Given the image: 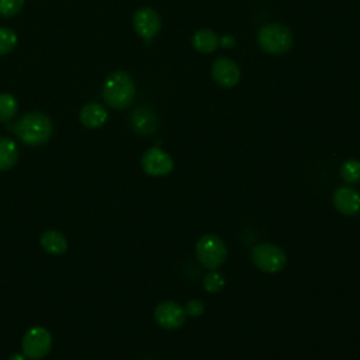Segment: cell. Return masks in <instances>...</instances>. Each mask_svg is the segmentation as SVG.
I'll list each match as a JSON object with an SVG mask.
<instances>
[{"label": "cell", "instance_id": "cell-1", "mask_svg": "<svg viewBox=\"0 0 360 360\" xmlns=\"http://www.w3.org/2000/svg\"><path fill=\"white\" fill-rule=\"evenodd\" d=\"M10 129L25 145L39 146L46 143L53 134V124L51 118L39 111L24 114Z\"/></svg>", "mask_w": 360, "mask_h": 360}, {"label": "cell", "instance_id": "cell-2", "mask_svg": "<svg viewBox=\"0 0 360 360\" xmlns=\"http://www.w3.org/2000/svg\"><path fill=\"white\" fill-rule=\"evenodd\" d=\"M104 101L112 108H127L135 98V83L132 77L124 72H112L103 84Z\"/></svg>", "mask_w": 360, "mask_h": 360}, {"label": "cell", "instance_id": "cell-3", "mask_svg": "<svg viewBox=\"0 0 360 360\" xmlns=\"http://www.w3.org/2000/svg\"><path fill=\"white\" fill-rule=\"evenodd\" d=\"M257 44L264 52L280 55L291 49L294 44V37L290 28H287L285 25L278 22H269L259 30Z\"/></svg>", "mask_w": 360, "mask_h": 360}, {"label": "cell", "instance_id": "cell-4", "mask_svg": "<svg viewBox=\"0 0 360 360\" xmlns=\"http://www.w3.org/2000/svg\"><path fill=\"white\" fill-rule=\"evenodd\" d=\"M195 256L204 267L208 270H217L225 263L228 257V248L219 236L207 233L197 240Z\"/></svg>", "mask_w": 360, "mask_h": 360}, {"label": "cell", "instance_id": "cell-5", "mask_svg": "<svg viewBox=\"0 0 360 360\" xmlns=\"http://www.w3.org/2000/svg\"><path fill=\"white\" fill-rule=\"evenodd\" d=\"M253 264L263 273L274 274L281 271L287 264V256L281 248L270 242H260L250 252Z\"/></svg>", "mask_w": 360, "mask_h": 360}, {"label": "cell", "instance_id": "cell-6", "mask_svg": "<svg viewBox=\"0 0 360 360\" xmlns=\"http://www.w3.org/2000/svg\"><path fill=\"white\" fill-rule=\"evenodd\" d=\"M52 346V338L48 329L42 326H34L28 329L21 340L22 353L31 360L44 359Z\"/></svg>", "mask_w": 360, "mask_h": 360}, {"label": "cell", "instance_id": "cell-7", "mask_svg": "<svg viewBox=\"0 0 360 360\" xmlns=\"http://www.w3.org/2000/svg\"><path fill=\"white\" fill-rule=\"evenodd\" d=\"M141 165H142L143 172L153 177L166 176L174 167V162H173L172 156L158 146L149 148L148 150L143 152Z\"/></svg>", "mask_w": 360, "mask_h": 360}, {"label": "cell", "instance_id": "cell-8", "mask_svg": "<svg viewBox=\"0 0 360 360\" xmlns=\"http://www.w3.org/2000/svg\"><path fill=\"white\" fill-rule=\"evenodd\" d=\"M134 28L141 38L145 39V44L149 45L150 41L156 37L160 30V17L150 7H142L134 14Z\"/></svg>", "mask_w": 360, "mask_h": 360}, {"label": "cell", "instance_id": "cell-9", "mask_svg": "<svg viewBox=\"0 0 360 360\" xmlns=\"http://www.w3.org/2000/svg\"><path fill=\"white\" fill-rule=\"evenodd\" d=\"M153 316L158 325L163 329H177L186 321L184 307L174 301H163L158 304Z\"/></svg>", "mask_w": 360, "mask_h": 360}, {"label": "cell", "instance_id": "cell-10", "mask_svg": "<svg viewBox=\"0 0 360 360\" xmlns=\"http://www.w3.org/2000/svg\"><path fill=\"white\" fill-rule=\"evenodd\" d=\"M211 75L217 84L221 87H232L239 82L240 70L239 66L229 58L221 56L214 60L211 66Z\"/></svg>", "mask_w": 360, "mask_h": 360}, {"label": "cell", "instance_id": "cell-11", "mask_svg": "<svg viewBox=\"0 0 360 360\" xmlns=\"http://www.w3.org/2000/svg\"><path fill=\"white\" fill-rule=\"evenodd\" d=\"M333 207L338 212L352 217L360 211V193L350 186L338 187L332 197Z\"/></svg>", "mask_w": 360, "mask_h": 360}, {"label": "cell", "instance_id": "cell-12", "mask_svg": "<svg viewBox=\"0 0 360 360\" xmlns=\"http://www.w3.org/2000/svg\"><path fill=\"white\" fill-rule=\"evenodd\" d=\"M129 124L131 128L135 134L142 135V136H148L152 135L156 128H158V118L153 112L152 108L142 105L138 107L136 110L132 111L131 118H129Z\"/></svg>", "mask_w": 360, "mask_h": 360}, {"label": "cell", "instance_id": "cell-13", "mask_svg": "<svg viewBox=\"0 0 360 360\" xmlns=\"http://www.w3.org/2000/svg\"><path fill=\"white\" fill-rule=\"evenodd\" d=\"M107 118H108L107 110L98 103H87L86 105H83L79 114L80 122L90 129L101 127L107 121Z\"/></svg>", "mask_w": 360, "mask_h": 360}, {"label": "cell", "instance_id": "cell-14", "mask_svg": "<svg viewBox=\"0 0 360 360\" xmlns=\"http://www.w3.org/2000/svg\"><path fill=\"white\" fill-rule=\"evenodd\" d=\"M41 246L49 255H63L68 250V240L56 229H48L41 235Z\"/></svg>", "mask_w": 360, "mask_h": 360}, {"label": "cell", "instance_id": "cell-15", "mask_svg": "<svg viewBox=\"0 0 360 360\" xmlns=\"http://www.w3.org/2000/svg\"><path fill=\"white\" fill-rule=\"evenodd\" d=\"M193 48L201 53H210L212 51H215L219 45V37L208 28L204 30H198L194 32L193 35Z\"/></svg>", "mask_w": 360, "mask_h": 360}, {"label": "cell", "instance_id": "cell-16", "mask_svg": "<svg viewBox=\"0 0 360 360\" xmlns=\"http://www.w3.org/2000/svg\"><path fill=\"white\" fill-rule=\"evenodd\" d=\"M18 160V148L11 138L0 136V170L6 172L15 166Z\"/></svg>", "mask_w": 360, "mask_h": 360}, {"label": "cell", "instance_id": "cell-17", "mask_svg": "<svg viewBox=\"0 0 360 360\" xmlns=\"http://www.w3.org/2000/svg\"><path fill=\"white\" fill-rule=\"evenodd\" d=\"M17 100L8 93H0V122H8L17 112Z\"/></svg>", "mask_w": 360, "mask_h": 360}, {"label": "cell", "instance_id": "cell-18", "mask_svg": "<svg viewBox=\"0 0 360 360\" xmlns=\"http://www.w3.org/2000/svg\"><path fill=\"white\" fill-rule=\"evenodd\" d=\"M340 177L349 184H356L360 181V160L349 159L340 166Z\"/></svg>", "mask_w": 360, "mask_h": 360}, {"label": "cell", "instance_id": "cell-19", "mask_svg": "<svg viewBox=\"0 0 360 360\" xmlns=\"http://www.w3.org/2000/svg\"><path fill=\"white\" fill-rule=\"evenodd\" d=\"M17 45V35L11 28L0 27V56L11 52Z\"/></svg>", "mask_w": 360, "mask_h": 360}, {"label": "cell", "instance_id": "cell-20", "mask_svg": "<svg viewBox=\"0 0 360 360\" xmlns=\"http://www.w3.org/2000/svg\"><path fill=\"white\" fill-rule=\"evenodd\" d=\"M225 278L217 270H211L204 276V288L208 292H218L224 288Z\"/></svg>", "mask_w": 360, "mask_h": 360}, {"label": "cell", "instance_id": "cell-21", "mask_svg": "<svg viewBox=\"0 0 360 360\" xmlns=\"http://www.w3.org/2000/svg\"><path fill=\"white\" fill-rule=\"evenodd\" d=\"M24 0H0V15L13 17L22 8Z\"/></svg>", "mask_w": 360, "mask_h": 360}, {"label": "cell", "instance_id": "cell-22", "mask_svg": "<svg viewBox=\"0 0 360 360\" xmlns=\"http://www.w3.org/2000/svg\"><path fill=\"white\" fill-rule=\"evenodd\" d=\"M204 309H205L204 302H202V301H200V300H197V298L190 300V301L186 304V307H184V312H186V315L193 316V318L202 315Z\"/></svg>", "mask_w": 360, "mask_h": 360}, {"label": "cell", "instance_id": "cell-23", "mask_svg": "<svg viewBox=\"0 0 360 360\" xmlns=\"http://www.w3.org/2000/svg\"><path fill=\"white\" fill-rule=\"evenodd\" d=\"M219 44H221L224 48H233L235 44H236V39H235V37L226 34V35H224V37L219 38Z\"/></svg>", "mask_w": 360, "mask_h": 360}, {"label": "cell", "instance_id": "cell-24", "mask_svg": "<svg viewBox=\"0 0 360 360\" xmlns=\"http://www.w3.org/2000/svg\"><path fill=\"white\" fill-rule=\"evenodd\" d=\"M8 360H25V356H24V353H13L8 357Z\"/></svg>", "mask_w": 360, "mask_h": 360}]
</instances>
